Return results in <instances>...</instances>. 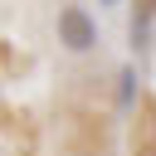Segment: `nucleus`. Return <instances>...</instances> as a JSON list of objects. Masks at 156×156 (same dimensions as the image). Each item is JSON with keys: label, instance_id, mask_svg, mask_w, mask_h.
Segmentation results:
<instances>
[{"label": "nucleus", "instance_id": "nucleus-4", "mask_svg": "<svg viewBox=\"0 0 156 156\" xmlns=\"http://www.w3.org/2000/svg\"><path fill=\"white\" fill-rule=\"evenodd\" d=\"M136 10L141 15H156V0H136Z\"/></svg>", "mask_w": 156, "mask_h": 156}, {"label": "nucleus", "instance_id": "nucleus-2", "mask_svg": "<svg viewBox=\"0 0 156 156\" xmlns=\"http://www.w3.org/2000/svg\"><path fill=\"white\" fill-rule=\"evenodd\" d=\"M132 156H156V98L136 102V122H132Z\"/></svg>", "mask_w": 156, "mask_h": 156}, {"label": "nucleus", "instance_id": "nucleus-5", "mask_svg": "<svg viewBox=\"0 0 156 156\" xmlns=\"http://www.w3.org/2000/svg\"><path fill=\"white\" fill-rule=\"evenodd\" d=\"M107 5H117V0H107Z\"/></svg>", "mask_w": 156, "mask_h": 156}, {"label": "nucleus", "instance_id": "nucleus-1", "mask_svg": "<svg viewBox=\"0 0 156 156\" xmlns=\"http://www.w3.org/2000/svg\"><path fill=\"white\" fill-rule=\"evenodd\" d=\"M58 44H63L68 54L98 49V24H93V15H88L83 5H63V10H58Z\"/></svg>", "mask_w": 156, "mask_h": 156}, {"label": "nucleus", "instance_id": "nucleus-3", "mask_svg": "<svg viewBox=\"0 0 156 156\" xmlns=\"http://www.w3.org/2000/svg\"><path fill=\"white\" fill-rule=\"evenodd\" d=\"M132 83H136V73L122 68V102H127V107H132Z\"/></svg>", "mask_w": 156, "mask_h": 156}]
</instances>
